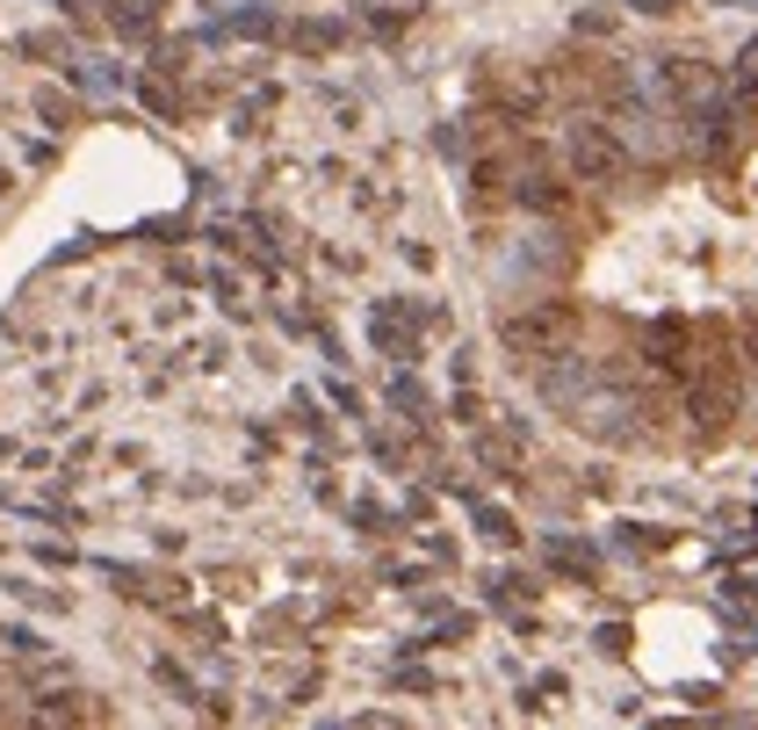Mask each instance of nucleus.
Here are the masks:
<instances>
[{
    "instance_id": "1",
    "label": "nucleus",
    "mask_w": 758,
    "mask_h": 730,
    "mask_svg": "<svg viewBox=\"0 0 758 730\" xmlns=\"http://www.w3.org/2000/svg\"><path fill=\"white\" fill-rule=\"evenodd\" d=\"M570 159H578V167H586V175H614V167H621V145L607 138L600 123H586V131H578V138H570Z\"/></svg>"
},
{
    "instance_id": "2",
    "label": "nucleus",
    "mask_w": 758,
    "mask_h": 730,
    "mask_svg": "<svg viewBox=\"0 0 758 730\" xmlns=\"http://www.w3.org/2000/svg\"><path fill=\"white\" fill-rule=\"evenodd\" d=\"M744 94H758V52H744Z\"/></svg>"
}]
</instances>
